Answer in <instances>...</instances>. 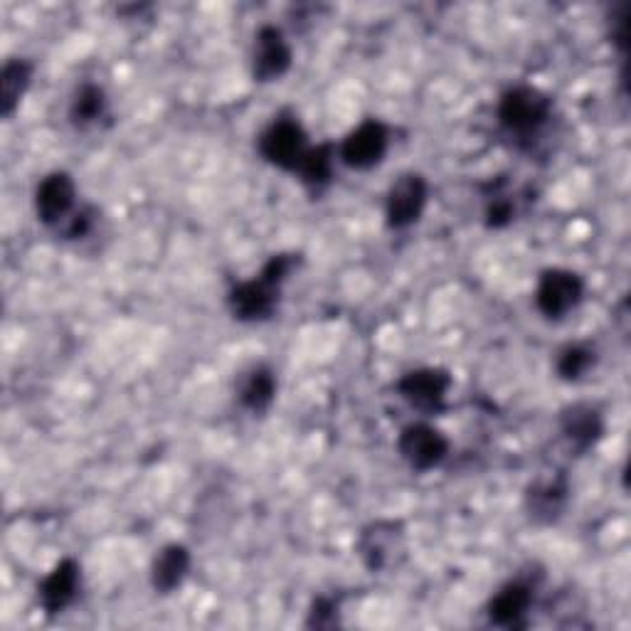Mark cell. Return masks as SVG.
Listing matches in <instances>:
<instances>
[{"label":"cell","instance_id":"6da1fadb","mask_svg":"<svg viewBox=\"0 0 631 631\" xmlns=\"http://www.w3.org/2000/svg\"><path fill=\"white\" fill-rule=\"evenodd\" d=\"M294 270L292 254H276L264 264L256 280L242 282L230 292V312L240 320H264L274 314L280 302V288L288 272Z\"/></svg>","mask_w":631,"mask_h":631},{"label":"cell","instance_id":"7a4b0ae2","mask_svg":"<svg viewBox=\"0 0 631 631\" xmlns=\"http://www.w3.org/2000/svg\"><path fill=\"white\" fill-rule=\"evenodd\" d=\"M550 96L536 87H516L501 96L498 122L516 136L538 134L550 119Z\"/></svg>","mask_w":631,"mask_h":631},{"label":"cell","instance_id":"3957f363","mask_svg":"<svg viewBox=\"0 0 631 631\" xmlns=\"http://www.w3.org/2000/svg\"><path fill=\"white\" fill-rule=\"evenodd\" d=\"M306 151V134L296 119H276L260 138V154L270 160L272 166L294 170V173Z\"/></svg>","mask_w":631,"mask_h":631},{"label":"cell","instance_id":"277c9868","mask_svg":"<svg viewBox=\"0 0 631 631\" xmlns=\"http://www.w3.org/2000/svg\"><path fill=\"white\" fill-rule=\"evenodd\" d=\"M582 294H585V284L575 272L550 270L540 276L536 292L538 312L548 318H562L582 302Z\"/></svg>","mask_w":631,"mask_h":631},{"label":"cell","instance_id":"5b68a950","mask_svg":"<svg viewBox=\"0 0 631 631\" xmlns=\"http://www.w3.org/2000/svg\"><path fill=\"white\" fill-rule=\"evenodd\" d=\"M398 449L404 462L417 472H430V469L444 462L449 442L440 430H434L430 424H410L402 430Z\"/></svg>","mask_w":631,"mask_h":631},{"label":"cell","instance_id":"8992f818","mask_svg":"<svg viewBox=\"0 0 631 631\" xmlns=\"http://www.w3.org/2000/svg\"><path fill=\"white\" fill-rule=\"evenodd\" d=\"M430 198V186L427 180L417 173L402 176L388 192V206H385V215L392 230H404L420 220L422 210Z\"/></svg>","mask_w":631,"mask_h":631},{"label":"cell","instance_id":"52a82bcc","mask_svg":"<svg viewBox=\"0 0 631 631\" xmlns=\"http://www.w3.org/2000/svg\"><path fill=\"white\" fill-rule=\"evenodd\" d=\"M74 202H77V188L67 173L57 170V173L42 178L35 192V210L42 222L50 228H60L74 215Z\"/></svg>","mask_w":631,"mask_h":631},{"label":"cell","instance_id":"ba28073f","mask_svg":"<svg viewBox=\"0 0 631 631\" xmlns=\"http://www.w3.org/2000/svg\"><path fill=\"white\" fill-rule=\"evenodd\" d=\"M388 128L380 122H362L358 128L346 136L344 146H340V158L348 168L356 170H368L372 166H378L382 156L388 154Z\"/></svg>","mask_w":631,"mask_h":631},{"label":"cell","instance_id":"9c48e42d","mask_svg":"<svg viewBox=\"0 0 631 631\" xmlns=\"http://www.w3.org/2000/svg\"><path fill=\"white\" fill-rule=\"evenodd\" d=\"M404 555V533L398 523H376L360 538V558L370 570H390Z\"/></svg>","mask_w":631,"mask_h":631},{"label":"cell","instance_id":"30bf717a","mask_svg":"<svg viewBox=\"0 0 631 631\" xmlns=\"http://www.w3.org/2000/svg\"><path fill=\"white\" fill-rule=\"evenodd\" d=\"M449 388H452V378H449L446 370L440 368H422L408 372L398 385L402 398L422 412L442 410Z\"/></svg>","mask_w":631,"mask_h":631},{"label":"cell","instance_id":"8fae6325","mask_svg":"<svg viewBox=\"0 0 631 631\" xmlns=\"http://www.w3.org/2000/svg\"><path fill=\"white\" fill-rule=\"evenodd\" d=\"M292 67V48L284 32L274 25H264L254 38V80L276 82Z\"/></svg>","mask_w":631,"mask_h":631},{"label":"cell","instance_id":"7c38bea8","mask_svg":"<svg viewBox=\"0 0 631 631\" xmlns=\"http://www.w3.org/2000/svg\"><path fill=\"white\" fill-rule=\"evenodd\" d=\"M80 587V568L74 560H62L40 587V600L48 614H60L72 604Z\"/></svg>","mask_w":631,"mask_h":631},{"label":"cell","instance_id":"4fadbf2b","mask_svg":"<svg viewBox=\"0 0 631 631\" xmlns=\"http://www.w3.org/2000/svg\"><path fill=\"white\" fill-rule=\"evenodd\" d=\"M562 434L577 452H587V449L600 442L604 432L602 414L597 412L592 404H572L562 412Z\"/></svg>","mask_w":631,"mask_h":631},{"label":"cell","instance_id":"5bb4252c","mask_svg":"<svg viewBox=\"0 0 631 631\" xmlns=\"http://www.w3.org/2000/svg\"><path fill=\"white\" fill-rule=\"evenodd\" d=\"M533 604V590L526 582H508L501 587L488 604V619L496 627H518Z\"/></svg>","mask_w":631,"mask_h":631},{"label":"cell","instance_id":"9a60e30c","mask_svg":"<svg viewBox=\"0 0 631 631\" xmlns=\"http://www.w3.org/2000/svg\"><path fill=\"white\" fill-rule=\"evenodd\" d=\"M565 501H568V481L562 476L536 481L526 496L530 516L540 523H553L558 518L565 508Z\"/></svg>","mask_w":631,"mask_h":631},{"label":"cell","instance_id":"2e32d148","mask_svg":"<svg viewBox=\"0 0 631 631\" xmlns=\"http://www.w3.org/2000/svg\"><path fill=\"white\" fill-rule=\"evenodd\" d=\"M190 570V553L186 545H166L154 560L151 580L160 595L173 592L176 587L183 585Z\"/></svg>","mask_w":631,"mask_h":631},{"label":"cell","instance_id":"e0dca14e","mask_svg":"<svg viewBox=\"0 0 631 631\" xmlns=\"http://www.w3.org/2000/svg\"><path fill=\"white\" fill-rule=\"evenodd\" d=\"M276 395V378L270 368H254L248 372V378L242 380L240 388V400L250 412H264L270 410V404L274 402Z\"/></svg>","mask_w":631,"mask_h":631},{"label":"cell","instance_id":"ac0fdd59","mask_svg":"<svg viewBox=\"0 0 631 631\" xmlns=\"http://www.w3.org/2000/svg\"><path fill=\"white\" fill-rule=\"evenodd\" d=\"M32 77V67L25 60H10L3 74H0V112L3 116H10L20 104V96L25 94L28 84Z\"/></svg>","mask_w":631,"mask_h":631},{"label":"cell","instance_id":"d6986e66","mask_svg":"<svg viewBox=\"0 0 631 631\" xmlns=\"http://www.w3.org/2000/svg\"><path fill=\"white\" fill-rule=\"evenodd\" d=\"M296 173L302 176L304 183L308 188H324L330 183V176H334V148L330 146H316L308 148L306 156L298 164Z\"/></svg>","mask_w":631,"mask_h":631},{"label":"cell","instance_id":"ffe728a7","mask_svg":"<svg viewBox=\"0 0 631 631\" xmlns=\"http://www.w3.org/2000/svg\"><path fill=\"white\" fill-rule=\"evenodd\" d=\"M106 109V94L96 84H82L74 94L72 106H70V119L74 126H90L94 122H99Z\"/></svg>","mask_w":631,"mask_h":631},{"label":"cell","instance_id":"44dd1931","mask_svg":"<svg viewBox=\"0 0 631 631\" xmlns=\"http://www.w3.org/2000/svg\"><path fill=\"white\" fill-rule=\"evenodd\" d=\"M595 366V353L587 346H568L565 350H560L558 356V376L562 380H580L587 370Z\"/></svg>","mask_w":631,"mask_h":631},{"label":"cell","instance_id":"7402d4cb","mask_svg":"<svg viewBox=\"0 0 631 631\" xmlns=\"http://www.w3.org/2000/svg\"><path fill=\"white\" fill-rule=\"evenodd\" d=\"M338 624V604L334 600H318L312 609V617H308V627H336Z\"/></svg>","mask_w":631,"mask_h":631},{"label":"cell","instance_id":"603a6c76","mask_svg":"<svg viewBox=\"0 0 631 631\" xmlns=\"http://www.w3.org/2000/svg\"><path fill=\"white\" fill-rule=\"evenodd\" d=\"M92 224H94V218L90 210H74V215L64 222V234H67L70 240H80L92 230Z\"/></svg>","mask_w":631,"mask_h":631},{"label":"cell","instance_id":"cb8c5ba5","mask_svg":"<svg viewBox=\"0 0 631 631\" xmlns=\"http://www.w3.org/2000/svg\"><path fill=\"white\" fill-rule=\"evenodd\" d=\"M486 218H488V228H504V224H508L513 218V206L508 200H494L486 212Z\"/></svg>","mask_w":631,"mask_h":631}]
</instances>
